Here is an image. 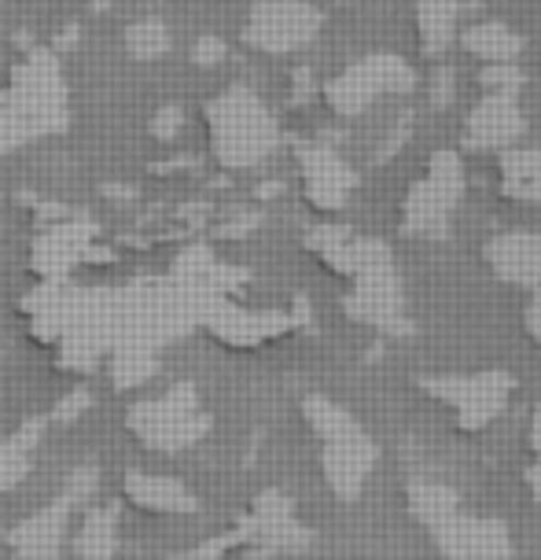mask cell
<instances>
[{"label":"cell","instance_id":"obj_16","mask_svg":"<svg viewBox=\"0 0 541 560\" xmlns=\"http://www.w3.org/2000/svg\"><path fill=\"white\" fill-rule=\"evenodd\" d=\"M129 494H133L140 505L166 509V513L192 509V498L185 494V487L174 483V479H163V476H133L129 479Z\"/></svg>","mask_w":541,"mask_h":560},{"label":"cell","instance_id":"obj_23","mask_svg":"<svg viewBox=\"0 0 541 560\" xmlns=\"http://www.w3.org/2000/svg\"><path fill=\"white\" fill-rule=\"evenodd\" d=\"M527 439H530V457L541 465V402L534 406V413H530V432H527Z\"/></svg>","mask_w":541,"mask_h":560},{"label":"cell","instance_id":"obj_4","mask_svg":"<svg viewBox=\"0 0 541 560\" xmlns=\"http://www.w3.org/2000/svg\"><path fill=\"white\" fill-rule=\"evenodd\" d=\"M350 280V292L343 295V314L350 322L368 325L384 336H409L413 325L402 314V280L395 273V258L384 240L368 244L365 258L357 262Z\"/></svg>","mask_w":541,"mask_h":560},{"label":"cell","instance_id":"obj_18","mask_svg":"<svg viewBox=\"0 0 541 560\" xmlns=\"http://www.w3.org/2000/svg\"><path fill=\"white\" fill-rule=\"evenodd\" d=\"M454 96H457V74H454V67H435L431 70V107L435 112H446L449 104H454Z\"/></svg>","mask_w":541,"mask_h":560},{"label":"cell","instance_id":"obj_24","mask_svg":"<svg viewBox=\"0 0 541 560\" xmlns=\"http://www.w3.org/2000/svg\"><path fill=\"white\" fill-rule=\"evenodd\" d=\"M524 483H527L530 494H534V502H541V465H538V462H534V465H527Z\"/></svg>","mask_w":541,"mask_h":560},{"label":"cell","instance_id":"obj_11","mask_svg":"<svg viewBox=\"0 0 541 560\" xmlns=\"http://www.w3.org/2000/svg\"><path fill=\"white\" fill-rule=\"evenodd\" d=\"M483 262L501 284L541 288V233L538 229H508L483 244Z\"/></svg>","mask_w":541,"mask_h":560},{"label":"cell","instance_id":"obj_9","mask_svg":"<svg viewBox=\"0 0 541 560\" xmlns=\"http://www.w3.org/2000/svg\"><path fill=\"white\" fill-rule=\"evenodd\" d=\"M431 546L443 557L464 560V557H513L516 542L508 535V527L494 516H475L457 509L454 516H446L443 524L427 527Z\"/></svg>","mask_w":541,"mask_h":560},{"label":"cell","instance_id":"obj_3","mask_svg":"<svg viewBox=\"0 0 541 560\" xmlns=\"http://www.w3.org/2000/svg\"><path fill=\"white\" fill-rule=\"evenodd\" d=\"M460 199H464V163H460V152L443 148L409 185L402 210H398V233L413 240H449Z\"/></svg>","mask_w":541,"mask_h":560},{"label":"cell","instance_id":"obj_22","mask_svg":"<svg viewBox=\"0 0 541 560\" xmlns=\"http://www.w3.org/2000/svg\"><path fill=\"white\" fill-rule=\"evenodd\" d=\"M222 56H225V45L217 42V37H203V42H199V48H196L199 63H217Z\"/></svg>","mask_w":541,"mask_h":560},{"label":"cell","instance_id":"obj_1","mask_svg":"<svg viewBox=\"0 0 541 560\" xmlns=\"http://www.w3.org/2000/svg\"><path fill=\"white\" fill-rule=\"evenodd\" d=\"M303 417L320 439V468H325L328 490L343 505L357 502L379 457L376 439L365 432V424L346 406H339L325 395H309L303 402Z\"/></svg>","mask_w":541,"mask_h":560},{"label":"cell","instance_id":"obj_19","mask_svg":"<svg viewBox=\"0 0 541 560\" xmlns=\"http://www.w3.org/2000/svg\"><path fill=\"white\" fill-rule=\"evenodd\" d=\"M169 45L166 30L163 26H133L129 30V48H133L137 56H158L163 48Z\"/></svg>","mask_w":541,"mask_h":560},{"label":"cell","instance_id":"obj_13","mask_svg":"<svg viewBox=\"0 0 541 560\" xmlns=\"http://www.w3.org/2000/svg\"><path fill=\"white\" fill-rule=\"evenodd\" d=\"M460 0H416V42L420 56L438 59L449 45H457Z\"/></svg>","mask_w":541,"mask_h":560},{"label":"cell","instance_id":"obj_6","mask_svg":"<svg viewBox=\"0 0 541 560\" xmlns=\"http://www.w3.org/2000/svg\"><path fill=\"white\" fill-rule=\"evenodd\" d=\"M420 387L449 406L457 432L475 435L490 428L505 413L516 395V376L505 369H486V373H464V376H420Z\"/></svg>","mask_w":541,"mask_h":560},{"label":"cell","instance_id":"obj_8","mask_svg":"<svg viewBox=\"0 0 541 560\" xmlns=\"http://www.w3.org/2000/svg\"><path fill=\"white\" fill-rule=\"evenodd\" d=\"M524 133H527V115L519 107V93L486 89V96L464 118L460 148L464 152H501V148L516 144Z\"/></svg>","mask_w":541,"mask_h":560},{"label":"cell","instance_id":"obj_17","mask_svg":"<svg viewBox=\"0 0 541 560\" xmlns=\"http://www.w3.org/2000/svg\"><path fill=\"white\" fill-rule=\"evenodd\" d=\"M527 82V70L516 59H497V63H483L479 70V85L501 89V93H519V85Z\"/></svg>","mask_w":541,"mask_h":560},{"label":"cell","instance_id":"obj_2","mask_svg":"<svg viewBox=\"0 0 541 560\" xmlns=\"http://www.w3.org/2000/svg\"><path fill=\"white\" fill-rule=\"evenodd\" d=\"M210 144H214L217 163L228 170H247L269 159L280 144V126L266 100L247 85L225 89L207 107Z\"/></svg>","mask_w":541,"mask_h":560},{"label":"cell","instance_id":"obj_20","mask_svg":"<svg viewBox=\"0 0 541 560\" xmlns=\"http://www.w3.org/2000/svg\"><path fill=\"white\" fill-rule=\"evenodd\" d=\"M409 133H413V112H405L402 118L395 122V129L387 133V140H384V148H379V155H376V163H387L390 155H398V148L405 144L409 140Z\"/></svg>","mask_w":541,"mask_h":560},{"label":"cell","instance_id":"obj_25","mask_svg":"<svg viewBox=\"0 0 541 560\" xmlns=\"http://www.w3.org/2000/svg\"><path fill=\"white\" fill-rule=\"evenodd\" d=\"M343 4H350V0H343Z\"/></svg>","mask_w":541,"mask_h":560},{"label":"cell","instance_id":"obj_5","mask_svg":"<svg viewBox=\"0 0 541 560\" xmlns=\"http://www.w3.org/2000/svg\"><path fill=\"white\" fill-rule=\"evenodd\" d=\"M416 89V70L395 52L361 56L325 82V104L336 118H357L384 96H409Z\"/></svg>","mask_w":541,"mask_h":560},{"label":"cell","instance_id":"obj_21","mask_svg":"<svg viewBox=\"0 0 541 560\" xmlns=\"http://www.w3.org/2000/svg\"><path fill=\"white\" fill-rule=\"evenodd\" d=\"M524 325H527V336L534 339V347L541 350V292L530 295V303L524 310Z\"/></svg>","mask_w":541,"mask_h":560},{"label":"cell","instance_id":"obj_15","mask_svg":"<svg viewBox=\"0 0 541 560\" xmlns=\"http://www.w3.org/2000/svg\"><path fill=\"white\" fill-rule=\"evenodd\" d=\"M405 509L416 524L435 527L460 509V494L454 487L435 483V479H409L405 483Z\"/></svg>","mask_w":541,"mask_h":560},{"label":"cell","instance_id":"obj_12","mask_svg":"<svg viewBox=\"0 0 541 560\" xmlns=\"http://www.w3.org/2000/svg\"><path fill=\"white\" fill-rule=\"evenodd\" d=\"M497 188L513 203H541V148H501Z\"/></svg>","mask_w":541,"mask_h":560},{"label":"cell","instance_id":"obj_14","mask_svg":"<svg viewBox=\"0 0 541 560\" xmlns=\"http://www.w3.org/2000/svg\"><path fill=\"white\" fill-rule=\"evenodd\" d=\"M457 42H460L464 52H472L475 59H483V63H497V59H519V56H524V48H527V37L519 34V30L508 26V23H497V19L457 30Z\"/></svg>","mask_w":541,"mask_h":560},{"label":"cell","instance_id":"obj_10","mask_svg":"<svg viewBox=\"0 0 541 560\" xmlns=\"http://www.w3.org/2000/svg\"><path fill=\"white\" fill-rule=\"evenodd\" d=\"M298 170H303V192L306 203L314 210H325V214H339L350 196L357 188V170L346 163L336 148L325 144H306L298 148Z\"/></svg>","mask_w":541,"mask_h":560},{"label":"cell","instance_id":"obj_7","mask_svg":"<svg viewBox=\"0 0 541 560\" xmlns=\"http://www.w3.org/2000/svg\"><path fill=\"white\" fill-rule=\"evenodd\" d=\"M320 26H325V15L314 4H306V0H258L247 12L244 42L255 52L287 56L314 45Z\"/></svg>","mask_w":541,"mask_h":560}]
</instances>
